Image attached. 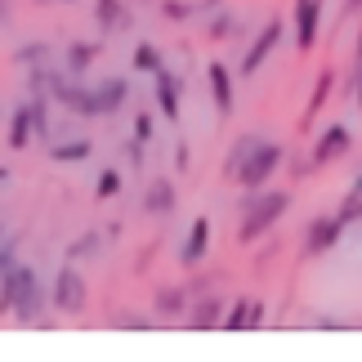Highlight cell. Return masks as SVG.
Instances as JSON below:
<instances>
[{
  "label": "cell",
  "mask_w": 362,
  "mask_h": 362,
  "mask_svg": "<svg viewBox=\"0 0 362 362\" xmlns=\"http://www.w3.org/2000/svg\"><path fill=\"white\" fill-rule=\"evenodd\" d=\"M282 32H286L282 18H269V23H264V32L250 40V49H246V59H242V76H255L259 67L273 59V49L282 45Z\"/></svg>",
  "instance_id": "ba28073f"
},
{
  "label": "cell",
  "mask_w": 362,
  "mask_h": 362,
  "mask_svg": "<svg viewBox=\"0 0 362 362\" xmlns=\"http://www.w3.org/2000/svg\"><path fill=\"white\" fill-rule=\"evenodd\" d=\"M45 304H49V291H45V282H40V273L32 264L13 259L9 269L0 273V313L5 317H13V322H23V327H36Z\"/></svg>",
  "instance_id": "6da1fadb"
},
{
  "label": "cell",
  "mask_w": 362,
  "mask_h": 362,
  "mask_svg": "<svg viewBox=\"0 0 362 362\" xmlns=\"http://www.w3.org/2000/svg\"><path fill=\"white\" fill-rule=\"evenodd\" d=\"M282 157H286L282 144H273V139H264V134H242L238 144H233L228 161H224V175L233 184H242L246 192H255V188H264L273 179Z\"/></svg>",
  "instance_id": "7a4b0ae2"
},
{
  "label": "cell",
  "mask_w": 362,
  "mask_h": 362,
  "mask_svg": "<svg viewBox=\"0 0 362 362\" xmlns=\"http://www.w3.org/2000/svg\"><path fill=\"white\" fill-rule=\"evenodd\" d=\"M340 215L349 219V224H354V219H362V197H344V206H340Z\"/></svg>",
  "instance_id": "f1b7e54d"
},
{
  "label": "cell",
  "mask_w": 362,
  "mask_h": 362,
  "mask_svg": "<svg viewBox=\"0 0 362 362\" xmlns=\"http://www.w3.org/2000/svg\"><path fill=\"white\" fill-rule=\"evenodd\" d=\"M354 59H358V67H362V32H358V49H354Z\"/></svg>",
  "instance_id": "e575fe53"
},
{
  "label": "cell",
  "mask_w": 362,
  "mask_h": 362,
  "mask_svg": "<svg viewBox=\"0 0 362 362\" xmlns=\"http://www.w3.org/2000/svg\"><path fill=\"white\" fill-rule=\"evenodd\" d=\"M322 32V0H296V45L309 54Z\"/></svg>",
  "instance_id": "9c48e42d"
},
{
  "label": "cell",
  "mask_w": 362,
  "mask_h": 362,
  "mask_svg": "<svg viewBox=\"0 0 362 362\" xmlns=\"http://www.w3.org/2000/svg\"><path fill=\"white\" fill-rule=\"evenodd\" d=\"M40 130H36V112H32V99H23L18 107L9 112V130H5V144L13 148V152H23L27 144H32Z\"/></svg>",
  "instance_id": "30bf717a"
},
{
  "label": "cell",
  "mask_w": 362,
  "mask_h": 362,
  "mask_svg": "<svg viewBox=\"0 0 362 362\" xmlns=\"http://www.w3.org/2000/svg\"><path fill=\"white\" fill-rule=\"evenodd\" d=\"M117 192H121V170H117V165H103L99 179H94V197H99V202H112Z\"/></svg>",
  "instance_id": "44dd1931"
},
{
  "label": "cell",
  "mask_w": 362,
  "mask_h": 362,
  "mask_svg": "<svg viewBox=\"0 0 362 362\" xmlns=\"http://www.w3.org/2000/svg\"><path fill=\"white\" fill-rule=\"evenodd\" d=\"M344 197H362V175H358L354 184H349V192H344Z\"/></svg>",
  "instance_id": "4dcf8cb0"
},
{
  "label": "cell",
  "mask_w": 362,
  "mask_h": 362,
  "mask_svg": "<svg viewBox=\"0 0 362 362\" xmlns=\"http://www.w3.org/2000/svg\"><path fill=\"white\" fill-rule=\"evenodd\" d=\"M94 23H99L103 32H125V27H134L125 0H94Z\"/></svg>",
  "instance_id": "5bb4252c"
},
{
  "label": "cell",
  "mask_w": 362,
  "mask_h": 362,
  "mask_svg": "<svg viewBox=\"0 0 362 362\" xmlns=\"http://www.w3.org/2000/svg\"><path fill=\"white\" fill-rule=\"evenodd\" d=\"M344 228H349V219H344L340 211H331V215H317L309 233H304V259H313V255H327L331 246H336L344 238Z\"/></svg>",
  "instance_id": "5b68a950"
},
{
  "label": "cell",
  "mask_w": 362,
  "mask_h": 362,
  "mask_svg": "<svg viewBox=\"0 0 362 362\" xmlns=\"http://www.w3.org/2000/svg\"><path fill=\"white\" fill-rule=\"evenodd\" d=\"M144 211H148V215H170V211H175V184H170V179H157V184H148V192H144Z\"/></svg>",
  "instance_id": "ac0fdd59"
},
{
  "label": "cell",
  "mask_w": 362,
  "mask_h": 362,
  "mask_svg": "<svg viewBox=\"0 0 362 362\" xmlns=\"http://www.w3.org/2000/svg\"><path fill=\"white\" fill-rule=\"evenodd\" d=\"M184 304H188V291H184V286H165V291H157V313H161V317H175Z\"/></svg>",
  "instance_id": "7402d4cb"
},
{
  "label": "cell",
  "mask_w": 362,
  "mask_h": 362,
  "mask_svg": "<svg viewBox=\"0 0 362 362\" xmlns=\"http://www.w3.org/2000/svg\"><path fill=\"white\" fill-rule=\"evenodd\" d=\"M354 148V130L349 125H327L322 134H317V144H313V157H309V165L304 170H322V165H331V161H340L344 152Z\"/></svg>",
  "instance_id": "52a82bcc"
},
{
  "label": "cell",
  "mask_w": 362,
  "mask_h": 362,
  "mask_svg": "<svg viewBox=\"0 0 362 362\" xmlns=\"http://www.w3.org/2000/svg\"><path fill=\"white\" fill-rule=\"evenodd\" d=\"M94 59H99V40H72L67 45V59H63V72L67 76H86Z\"/></svg>",
  "instance_id": "2e32d148"
},
{
  "label": "cell",
  "mask_w": 362,
  "mask_h": 362,
  "mask_svg": "<svg viewBox=\"0 0 362 362\" xmlns=\"http://www.w3.org/2000/svg\"><path fill=\"white\" fill-rule=\"evenodd\" d=\"M206 250H211V219L197 215L192 228H188V238H184V246H179V264H184V269H197L206 259Z\"/></svg>",
  "instance_id": "8fae6325"
},
{
  "label": "cell",
  "mask_w": 362,
  "mask_h": 362,
  "mask_svg": "<svg viewBox=\"0 0 362 362\" xmlns=\"http://www.w3.org/2000/svg\"><path fill=\"white\" fill-rule=\"evenodd\" d=\"M264 322V304L259 300H238L233 313H224V331H246V327H259Z\"/></svg>",
  "instance_id": "e0dca14e"
},
{
  "label": "cell",
  "mask_w": 362,
  "mask_h": 362,
  "mask_svg": "<svg viewBox=\"0 0 362 362\" xmlns=\"http://www.w3.org/2000/svg\"><path fill=\"white\" fill-rule=\"evenodd\" d=\"M327 90H331V72H322V76H317V90H313L309 107H304V125H309L317 112H322V103H327Z\"/></svg>",
  "instance_id": "d4e9b609"
},
{
  "label": "cell",
  "mask_w": 362,
  "mask_h": 362,
  "mask_svg": "<svg viewBox=\"0 0 362 362\" xmlns=\"http://www.w3.org/2000/svg\"><path fill=\"white\" fill-rule=\"evenodd\" d=\"M117 327H125V331H144L148 317H117Z\"/></svg>",
  "instance_id": "f546056e"
},
{
  "label": "cell",
  "mask_w": 362,
  "mask_h": 362,
  "mask_svg": "<svg viewBox=\"0 0 362 362\" xmlns=\"http://www.w3.org/2000/svg\"><path fill=\"white\" fill-rule=\"evenodd\" d=\"M9 184V165H0V188H5Z\"/></svg>",
  "instance_id": "836d02e7"
},
{
  "label": "cell",
  "mask_w": 362,
  "mask_h": 362,
  "mask_svg": "<svg viewBox=\"0 0 362 362\" xmlns=\"http://www.w3.org/2000/svg\"><path fill=\"white\" fill-rule=\"evenodd\" d=\"M161 9L170 13V18H192V13H197V5H179V0H165Z\"/></svg>",
  "instance_id": "83f0119b"
},
{
  "label": "cell",
  "mask_w": 362,
  "mask_h": 362,
  "mask_svg": "<svg viewBox=\"0 0 362 362\" xmlns=\"http://www.w3.org/2000/svg\"><path fill=\"white\" fill-rule=\"evenodd\" d=\"M18 259V238H0V273Z\"/></svg>",
  "instance_id": "4316f807"
},
{
  "label": "cell",
  "mask_w": 362,
  "mask_h": 362,
  "mask_svg": "<svg viewBox=\"0 0 362 362\" xmlns=\"http://www.w3.org/2000/svg\"><path fill=\"white\" fill-rule=\"evenodd\" d=\"M0 238H5V224H0Z\"/></svg>",
  "instance_id": "74e56055"
},
{
  "label": "cell",
  "mask_w": 362,
  "mask_h": 362,
  "mask_svg": "<svg viewBox=\"0 0 362 362\" xmlns=\"http://www.w3.org/2000/svg\"><path fill=\"white\" fill-rule=\"evenodd\" d=\"M152 99H157V112L179 125V112H184V81H179L170 67H157L152 72Z\"/></svg>",
  "instance_id": "8992f818"
},
{
  "label": "cell",
  "mask_w": 362,
  "mask_h": 362,
  "mask_svg": "<svg viewBox=\"0 0 362 362\" xmlns=\"http://www.w3.org/2000/svg\"><path fill=\"white\" fill-rule=\"evenodd\" d=\"M99 250H103V242H99V233H81V242H72V246H67V259H94V255H99Z\"/></svg>",
  "instance_id": "603a6c76"
},
{
  "label": "cell",
  "mask_w": 362,
  "mask_h": 362,
  "mask_svg": "<svg viewBox=\"0 0 362 362\" xmlns=\"http://www.w3.org/2000/svg\"><path fill=\"white\" fill-rule=\"evenodd\" d=\"M286 206H291V192H255V197H246V202H242V228H238V242H242V246L259 242L264 233H269L277 219L286 215Z\"/></svg>",
  "instance_id": "3957f363"
},
{
  "label": "cell",
  "mask_w": 362,
  "mask_h": 362,
  "mask_svg": "<svg viewBox=\"0 0 362 362\" xmlns=\"http://www.w3.org/2000/svg\"><path fill=\"white\" fill-rule=\"evenodd\" d=\"M9 23V0H0V27Z\"/></svg>",
  "instance_id": "1f68e13d"
},
{
  "label": "cell",
  "mask_w": 362,
  "mask_h": 362,
  "mask_svg": "<svg viewBox=\"0 0 362 362\" xmlns=\"http://www.w3.org/2000/svg\"><path fill=\"white\" fill-rule=\"evenodd\" d=\"M358 107H362V81H358Z\"/></svg>",
  "instance_id": "8d00e7d4"
},
{
  "label": "cell",
  "mask_w": 362,
  "mask_h": 362,
  "mask_svg": "<svg viewBox=\"0 0 362 362\" xmlns=\"http://www.w3.org/2000/svg\"><path fill=\"white\" fill-rule=\"evenodd\" d=\"M206 81H211L215 112H219V117H233V103H238V99H233V94H238V90H233V72L215 59V63H206Z\"/></svg>",
  "instance_id": "7c38bea8"
},
{
  "label": "cell",
  "mask_w": 362,
  "mask_h": 362,
  "mask_svg": "<svg viewBox=\"0 0 362 362\" xmlns=\"http://www.w3.org/2000/svg\"><path fill=\"white\" fill-rule=\"evenodd\" d=\"M13 59H18L23 67H40V63H49V45H45V40H32V45H23Z\"/></svg>",
  "instance_id": "cb8c5ba5"
},
{
  "label": "cell",
  "mask_w": 362,
  "mask_h": 362,
  "mask_svg": "<svg viewBox=\"0 0 362 362\" xmlns=\"http://www.w3.org/2000/svg\"><path fill=\"white\" fill-rule=\"evenodd\" d=\"M49 304L59 313H81L90 304V286H86V273L76 269L72 259L63 264L59 273H54V282H49Z\"/></svg>",
  "instance_id": "277c9868"
},
{
  "label": "cell",
  "mask_w": 362,
  "mask_h": 362,
  "mask_svg": "<svg viewBox=\"0 0 362 362\" xmlns=\"http://www.w3.org/2000/svg\"><path fill=\"white\" fill-rule=\"evenodd\" d=\"M40 5H76V0H40Z\"/></svg>",
  "instance_id": "d590c367"
},
{
  "label": "cell",
  "mask_w": 362,
  "mask_h": 362,
  "mask_svg": "<svg viewBox=\"0 0 362 362\" xmlns=\"http://www.w3.org/2000/svg\"><path fill=\"white\" fill-rule=\"evenodd\" d=\"M134 139H139V144H152V139H157V121H152V112L134 117Z\"/></svg>",
  "instance_id": "484cf974"
},
{
  "label": "cell",
  "mask_w": 362,
  "mask_h": 362,
  "mask_svg": "<svg viewBox=\"0 0 362 362\" xmlns=\"http://www.w3.org/2000/svg\"><path fill=\"white\" fill-rule=\"evenodd\" d=\"M94 157V144L90 139H59V144H49V161L54 165H81Z\"/></svg>",
  "instance_id": "9a60e30c"
},
{
  "label": "cell",
  "mask_w": 362,
  "mask_h": 362,
  "mask_svg": "<svg viewBox=\"0 0 362 362\" xmlns=\"http://www.w3.org/2000/svg\"><path fill=\"white\" fill-rule=\"evenodd\" d=\"M130 63H134V72H148V76L157 72V67H165V63H161V49L152 45V40H139V45H134V59H130Z\"/></svg>",
  "instance_id": "ffe728a7"
},
{
  "label": "cell",
  "mask_w": 362,
  "mask_h": 362,
  "mask_svg": "<svg viewBox=\"0 0 362 362\" xmlns=\"http://www.w3.org/2000/svg\"><path fill=\"white\" fill-rule=\"evenodd\" d=\"M125 99H130V81H121V76L103 81V86H94V107H99V117H112V112H121V107H125Z\"/></svg>",
  "instance_id": "4fadbf2b"
},
{
  "label": "cell",
  "mask_w": 362,
  "mask_h": 362,
  "mask_svg": "<svg viewBox=\"0 0 362 362\" xmlns=\"http://www.w3.org/2000/svg\"><path fill=\"white\" fill-rule=\"evenodd\" d=\"M362 9V0H344V13H358Z\"/></svg>",
  "instance_id": "d6a6232c"
},
{
  "label": "cell",
  "mask_w": 362,
  "mask_h": 362,
  "mask_svg": "<svg viewBox=\"0 0 362 362\" xmlns=\"http://www.w3.org/2000/svg\"><path fill=\"white\" fill-rule=\"evenodd\" d=\"M192 309H197V313L188 317V322H192V331H211V327H224V313H219V309H224V304H219L215 296L197 300V304H192Z\"/></svg>",
  "instance_id": "d6986e66"
}]
</instances>
